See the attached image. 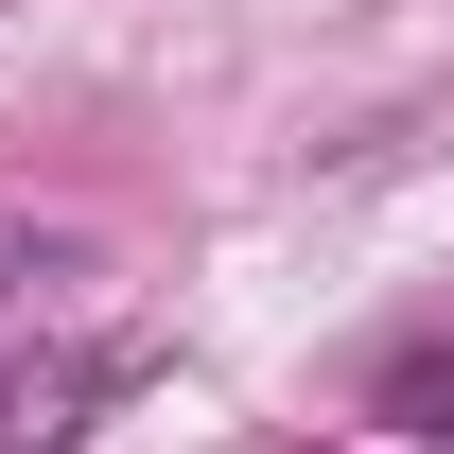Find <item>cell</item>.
Wrapping results in <instances>:
<instances>
[{
	"label": "cell",
	"mask_w": 454,
	"mask_h": 454,
	"mask_svg": "<svg viewBox=\"0 0 454 454\" xmlns=\"http://www.w3.org/2000/svg\"><path fill=\"white\" fill-rule=\"evenodd\" d=\"M140 385V349H0V454H53V437H88L106 402Z\"/></svg>",
	"instance_id": "6da1fadb"
},
{
	"label": "cell",
	"mask_w": 454,
	"mask_h": 454,
	"mask_svg": "<svg viewBox=\"0 0 454 454\" xmlns=\"http://www.w3.org/2000/svg\"><path fill=\"white\" fill-rule=\"evenodd\" d=\"M70 280H88V227H18V210H0V333H18V315H53Z\"/></svg>",
	"instance_id": "7a4b0ae2"
}]
</instances>
